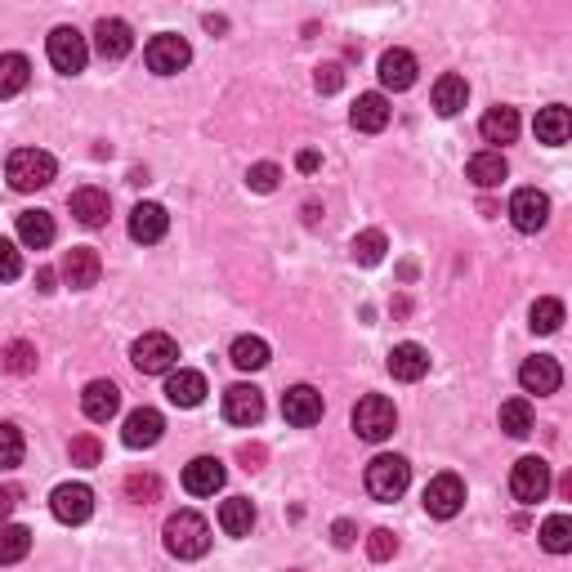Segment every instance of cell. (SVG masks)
<instances>
[{
	"instance_id": "cell-1",
	"label": "cell",
	"mask_w": 572,
	"mask_h": 572,
	"mask_svg": "<svg viewBox=\"0 0 572 572\" xmlns=\"http://www.w3.org/2000/svg\"><path fill=\"white\" fill-rule=\"evenodd\" d=\"M161 537H166V550L175 559H202L206 550H211V523H206L197 510H179L166 519Z\"/></svg>"
},
{
	"instance_id": "cell-2",
	"label": "cell",
	"mask_w": 572,
	"mask_h": 572,
	"mask_svg": "<svg viewBox=\"0 0 572 572\" xmlns=\"http://www.w3.org/2000/svg\"><path fill=\"white\" fill-rule=\"evenodd\" d=\"M54 175H59V161L41 148H18L9 152L5 161V179L14 193H36V188H50Z\"/></svg>"
},
{
	"instance_id": "cell-3",
	"label": "cell",
	"mask_w": 572,
	"mask_h": 572,
	"mask_svg": "<svg viewBox=\"0 0 572 572\" xmlns=\"http://www.w3.org/2000/svg\"><path fill=\"white\" fill-rule=\"evenodd\" d=\"M362 483H367V492L376 501H398L407 492V483H412V465L403 461V456H376V461L367 465V474H362Z\"/></svg>"
},
{
	"instance_id": "cell-4",
	"label": "cell",
	"mask_w": 572,
	"mask_h": 572,
	"mask_svg": "<svg viewBox=\"0 0 572 572\" xmlns=\"http://www.w3.org/2000/svg\"><path fill=\"white\" fill-rule=\"evenodd\" d=\"M130 362H135L143 376H170L175 362H179L175 336H166V331H148V336H139L135 349H130Z\"/></svg>"
},
{
	"instance_id": "cell-5",
	"label": "cell",
	"mask_w": 572,
	"mask_h": 572,
	"mask_svg": "<svg viewBox=\"0 0 572 572\" xmlns=\"http://www.w3.org/2000/svg\"><path fill=\"white\" fill-rule=\"evenodd\" d=\"M394 425H398V407L389 403L385 394L358 398V407H354V429H358V438H367V443H385V438L394 434Z\"/></svg>"
},
{
	"instance_id": "cell-6",
	"label": "cell",
	"mask_w": 572,
	"mask_h": 572,
	"mask_svg": "<svg viewBox=\"0 0 572 572\" xmlns=\"http://www.w3.org/2000/svg\"><path fill=\"white\" fill-rule=\"evenodd\" d=\"M188 59H193V45L184 41V36L175 32H161L148 41V50H143V63H148V72L157 76H175L188 68Z\"/></svg>"
},
{
	"instance_id": "cell-7",
	"label": "cell",
	"mask_w": 572,
	"mask_h": 572,
	"mask_svg": "<svg viewBox=\"0 0 572 572\" xmlns=\"http://www.w3.org/2000/svg\"><path fill=\"white\" fill-rule=\"evenodd\" d=\"M510 492H514V501H523V505L546 501V492H550V465H546V456H523V461H514Z\"/></svg>"
},
{
	"instance_id": "cell-8",
	"label": "cell",
	"mask_w": 572,
	"mask_h": 572,
	"mask_svg": "<svg viewBox=\"0 0 572 572\" xmlns=\"http://www.w3.org/2000/svg\"><path fill=\"white\" fill-rule=\"evenodd\" d=\"M45 50H50L54 72H63V76L85 72V59H90V45H85V36L76 32V27H54L50 41H45Z\"/></svg>"
},
{
	"instance_id": "cell-9",
	"label": "cell",
	"mask_w": 572,
	"mask_h": 572,
	"mask_svg": "<svg viewBox=\"0 0 572 572\" xmlns=\"http://www.w3.org/2000/svg\"><path fill=\"white\" fill-rule=\"evenodd\" d=\"M465 505V483L461 474H434L425 488V514L429 519H456Z\"/></svg>"
},
{
	"instance_id": "cell-10",
	"label": "cell",
	"mask_w": 572,
	"mask_h": 572,
	"mask_svg": "<svg viewBox=\"0 0 572 572\" xmlns=\"http://www.w3.org/2000/svg\"><path fill=\"white\" fill-rule=\"evenodd\" d=\"M510 224L519 228V233H541V228L550 224V197L541 193V188H519V193L510 197Z\"/></svg>"
},
{
	"instance_id": "cell-11",
	"label": "cell",
	"mask_w": 572,
	"mask_h": 572,
	"mask_svg": "<svg viewBox=\"0 0 572 572\" xmlns=\"http://www.w3.org/2000/svg\"><path fill=\"white\" fill-rule=\"evenodd\" d=\"M50 510L59 523L76 528V523H85L94 514V492L85 488V483H59V488L50 492Z\"/></svg>"
},
{
	"instance_id": "cell-12",
	"label": "cell",
	"mask_w": 572,
	"mask_h": 572,
	"mask_svg": "<svg viewBox=\"0 0 572 572\" xmlns=\"http://www.w3.org/2000/svg\"><path fill=\"white\" fill-rule=\"evenodd\" d=\"M161 434H166V416L157 412V407H135V412L126 416V425H121V443L126 447H157Z\"/></svg>"
},
{
	"instance_id": "cell-13",
	"label": "cell",
	"mask_w": 572,
	"mask_h": 572,
	"mask_svg": "<svg viewBox=\"0 0 572 572\" xmlns=\"http://www.w3.org/2000/svg\"><path fill=\"white\" fill-rule=\"evenodd\" d=\"M224 421L228 425H260L264 421V394L255 385H228L224 389Z\"/></svg>"
},
{
	"instance_id": "cell-14",
	"label": "cell",
	"mask_w": 572,
	"mask_h": 572,
	"mask_svg": "<svg viewBox=\"0 0 572 572\" xmlns=\"http://www.w3.org/2000/svg\"><path fill=\"white\" fill-rule=\"evenodd\" d=\"M282 416H286V425H295V429L318 425L322 421V394L313 385H291L282 394Z\"/></svg>"
},
{
	"instance_id": "cell-15",
	"label": "cell",
	"mask_w": 572,
	"mask_h": 572,
	"mask_svg": "<svg viewBox=\"0 0 572 572\" xmlns=\"http://www.w3.org/2000/svg\"><path fill=\"white\" fill-rule=\"evenodd\" d=\"M519 385H523V394H537V398L559 394V385H564V371H559L555 358L537 354V358H528L519 367Z\"/></svg>"
},
{
	"instance_id": "cell-16",
	"label": "cell",
	"mask_w": 572,
	"mask_h": 572,
	"mask_svg": "<svg viewBox=\"0 0 572 572\" xmlns=\"http://www.w3.org/2000/svg\"><path fill=\"white\" fill-rule=\"evenodd\" d=\"M224 479H228V470H224V461H219V456H197V461L184 465L188 497H215V492L224 488Z\"/></svg>"
},
{
	"instance_id": "cell-17",
	"label": "cell",
	"mask_w": 572,
	"mask_h": 572,
	"mask_svg": "<svg viewBox=\"0 0 572 572\" xmlns=\"http://www.w3.org/2000/svg\"><path fill=\"white\" fill-rule=\"evenodd\" d=\"M81 412H85V421L108 425L112 416L121 412V389L112 385V380H90L81 394Z\"/></svg>"
},
{
	"instance_id": "cell-18",
	"label": "cell",
	"mask_w": 572,
	"mask_h": 572,
	"mask_svg": "<svg viewBox=\"0 0 572 572\" xmlns=\"http://www.w3.org/2000/svg\"><path fill=\"white\" fill-rule=\"evenodd\" d=\"M94 50L112 63L126 59V54L135 50V32H130L126 18H99V23H94Z\"/></svg>"
},
{
	"instance_id": "cell-19",
	"label": "cell",
	"mask_w": 572,
	"mask_h": 572,
	"mask_svg": "<svg viewBox=\"0 0 572 572\" xmlns=\"http://www.w3.org/2000/svg\"><path fill=\"white\" fill-rule=\"evenodd\" d=\"M389 376L403 380V385H416V380L429 376V354L425 345H416V340H403V345L389 349Z\"/></svg>"
},
{
	"instance_id": "cell-20",
	"label": "cell",
	"mask_w": 572,
	"mask_h": 572,
	"mask_svg": "<svg viewBox=\"0 0 572 572\" xmlns=\"http://www.w3.org/2000/svg\"><path fill=\"white\" fill-rule=\"evenodd\" d=\"M103 273V260L94 246H72L68 255H63V278H68L72 291H85V286H94Z\"/></svg>"
},
{
	"instance_id": "cell-21",
	"label": "cell",
	"mask_w": 572,
	"mask_h": 572,
	"mask_svg": "<svg viewBox=\"0 0 572 572\" xmlns=\"http://www.w3.org/2000/svg\"><path fill=\"white\" fill-rule=\"evenodd\" d=\"M416 72H421V63H416L412 50H385L380 54V85H385V90H412Z\"/></svg>"
},
{
	"instance_id": "cell-22",
	"label": "cell",
	"mask_w": 572,
	"mask_h": 572,
	"mask_svg": "<svg viewBox=\"0 0 572 572\" xmlns=\"http://www.w3.org/2000/svg\"><path fill=\"white\" fill-rule=\"evenodd\" d=\"M206 376L202 371H188V367H179V371H170L166 376V398L175 407H202L206 403Z\"/></svg>"
},
{
	"instance_id": "cell-23",
	"label": "cell",
	"mask_w": 572,
	"mask_h": 572,
	"mask_svg": "<svg viewBox=\"0 0 572 572\" xmlns=\"http://www.w3.org/2000/svg\"><path fill=\"white\" fill-rule=\"evenodd\" d=\"M166 228H170V215H166V206H157V202H139L135 211H130V237L135 242H161L166 237Z\"/></svg>"
},
{
	"instance_id": "cell-24",
	"label": "cell",
	"mask_w": 572,
	"mask_h": 572,
	"mask_svg": "<svg viewBox=\"0 0 572 572\" xmlns=\"http://www.w3.org/2000/svg\"><path fill=\"white\" fill-rule=\"evenodd\" d=\"M389 99L385 94H358L354 112H349V121H354V130H362V135H380V130L389 126Z\"/></svg>"
},
{
	"instance_id": "cell-25",
	"label": "cell",
	"mask_w": 572,
	"mask_h": 572,
	"mask_svg": "<svg viewBox=\"0 0 572 572\" xmlns=\"http://www.w3.org/2000/svg\"><path fill=\"white\" fill-rule=\"evenodd\" d=\"M68 206H72V215L81 219L85 228L108 224V211H112V202H108V193H103V188H76V193L68 197Z\"/></svg>"
},
{
	"instance_id": "cell-26",
	"label": "cell",
	"mask_w": 572,
	"mask_h": 572,
	"mask_svg": "<svg viewBox=\"0 0 572 572\" xmlns=\"http://www.w3.org/2000/svg\"><path fill=\"white\" fill-rule=\"evenodd\" d=\"M465 99H470V85H465V76L443 72L434 81V112H438V117H456V112L465 108Z\"/></svg>"
},
{
	"instance_id": "cell-27",
	"label": "cell",
	"mask_w": 572,
	"mask_h": 572,
	"mask_svg": "<svg viewBox=\"0 0 572 572\" xmlns=\"http://www.w3.org/2000/svg\"><path fill=\"white\" fill-rule=\"evenodd\" d=\"M505 175H510V166H505V157H501L497 148L474 152V157L465 161V179H474L479 188H497Z\"/></svg>"
},
{
	"instance_id": "cell-28",
	"label": "cell",
	"mask_w": 572,
	"mask_h": 572,
	"mask_svg": "<svg viewBox=\"0 0 572 572\" xmlns=\"http://www.w3.org/2000/svg\"><path fill=\"white\" fill-rule=\"evenodd\" d=\"M18 242L27 251H45L54 242V215L50 211H23L18 215Z\"/></svg>"
},
{
	"instance_id": "cell-29",
	"label": "cell",
	"mask_w": 572,
	"mask_h": 572,
	"mask_svg": "<svg viewBox=\"0 0 572 572\" xmlns=\"http://www.w3.org/2000/svg\"><path fill=\"white\" fill-rule=\"evenodd\" d=\"M479 135L488 143H514V139H519V112L505 108V103L488 108V112H483V121H479Z\"/></svg>"
},
{
	"instance_id": "cell-30",
	"label": "cell",
	"mask_w": 572,
	"mask_h": 572,
	"mask_svg": "<svg viewBox=\"0 0 572 572\" xmlns=\"http://www.w3.org/2000/svg\"><path fill=\"white\" fill-rule=\"evenodd\" d=\"M537 139L541 143H550V148H559V143H568V135H572V117H568V108L564 103H550V108H541L537 112Z\"/></svg>"
},
{
	"instance_id": "cell-31",
	"label": "cell",
	"mask_w": 572,
	"mask_h": 572,
	"mask_svg": "<svg viewBox=\"0 0 572 572\" xmlns=\"http://www.w3.org/2000/svg\"><path fill=\"white\" fill-rule=\"evenodd\" d=\"M228 358H233L237 371H264L273 358V349H269V340H260V336H237L233 349H228Z\"/></svg>"
},
{
	"instance_id": "cell-32",
	"label": "cell",
	"mask_w": 572,
	"mask_h": 572,
	"mask_svg": "<svg viewBox=\"0 0 572 572\" xmlns=\"http://www.w3.org/2000/svg\"><path fill=\"white\" fill-rule=\"evenodd\" d=\"M219 528L228 532V537H251L255 528V505L246 497H228L219 505Z\"/></svg>"
},
{
	"instance_id": "cell-33",
	"label": "cell",
	"mask_w": 572,
	"mask_h": 572,
	"mask_svg": "<svg viewBox=\"0 0 572 572\" xmlns=\"http://www.w3.org/2000/svg\"><path fill=\"white\" fill-rule=\"evenodd\" d=\"M32 81V63L23 54H0V99H14Z\"/></svg>"
},
{
	"instance_id": "cell-34",
	"label": "cell",
	"mask_w": 572,
	"mask_h": 572,
	"mask_svg": "<svg viewBox=\"0 0 572 572\" xmlns=\"http://www.w3.org/2000/svg\"><path fill=\"white\" fill-rule=\"evenodd\" d=\"M528 327L537 331V336H555V331L564 327V300H555V295L537 300V304L528 309Z\"/></svg>"
},
{
	"instance_id": "cell-35",
	"label": "cell",
	"mask_w": 572,
	"mask_h": 572,
	"mask_svg": "<svg viewBox=\"0 0 572 572\" xmlns=\"http://www.w3.org/2000/svg\"><path fill=\"white\" fill-rule=\"evenodd\" d=\"M27 550H32V528L5 523V528H0V564H23Z\"/></svg>"
},
{
	"instance_id": "cell-36",
	"label": "cell",
	"mask_w": 572,
	"mask_h": 572,
	"mask_svg": "<svg viewBox=\"0 0 572 572\" xmlns=\"http://www.w3.org/2000/svg\"><path fill=\"white\" fill-rule=\"evenodd\" d=\"M532 425H537V416H532L528 398H510V403H501V429L510 438H528Z\"/></svg>"
},
{
	"instance_id": "cell-37",
	"label": "cell",
	"mask_w": 572,
	"mask_h": 572,
	"mask_svg": "<svg viewBox=\"0 0 572 572\" xmlns=\"http://www.w3.org/2000/svg\"><path fill=\"white\" fill-rule=\"evenodd\" d=\"M389 251V237L380 233V228H367V233L354 237V246H349V255H354V264H362V269H371V264H380Z\"/></svg>"
},
{
	"instance_id": "cell-38",
	"label": "cell",
	"mask_w": 572,
	"mask_h": 572,
	"mask_svg": "<svg viewBox=\"0 0 572 572\" xmlns=\"http://www.w3.org/2000/svg\"><path fill=\"white\" fill-rule=\"evenodd\" d=\"M0 367H5L9 376H32L36 371V345H27V340H9V345L0 349Z\"/></svg>"
},
{
	"instance_id": "cell-39",
	"label": "cell",
	"mask_w": 572,
	"mask_h": 572,
	"mask_svg": "<svg viewBox=\"0 0 572 572\" xmlns=\"http://www.w3.org/2000/svg\"><path fill=\"white\" fill-rule=\"evenodd\" d=\"M541 546H546L550 555H568L572 550V519L568 514H550V519L541 523Z\"/></svg>"
},
{
	"instance_id": "cell-40",
	"label": "cell",
	"mask_w": 572,
	"mask_h": 572,
	"mask_svg": "<svg viewBox=\"0 0 572 572\" xmlns=\"http://www.w3.org/2000/svg\"><path fill=\"white\" fill-rule=\"evenodd\" d=\"M23 429L18 425H9V421H0V470H14L18 461H23Z\"/></svg>"
},
{
	"instance_id": "cell-41",
	"label": "cell",
	"mask_w": 572,
	"mask_h": 572,
	"mask_svg": "<svg viewBox=\"0 0 572 572\" xmlns=\"http://www.w3.org/2000/svg\"><path fill=\"white\" fill-rule=\"evenodd\" d=\"M282 179V166H273V161H255L251 170H246V188L251 193H273Z\"/></svg>"
},
{
	"instance_id": "cell-42",
	"label": "cell",
	"mask_w": 572,
	"mask_h": 572,
	"mask_svg": "<svg viewBox=\"0 0 572 572\" xmlns=\"http://www.w3.org/2000/svg\"><path fill=\"white\" fill-rule=\"evenodd\" d=\"M126 497L139 501V505H152V501L161 497L157 474H130V479H126Z\"/></svg>"
},
{
	"instance_id": "cell-43",
	"label": "cell",
	"mask_w": 572,
	"mask_h": 572,
	"mask_svg": "<svg viewBox=\"0 0 572 572\" xmlns=\"http://www.w3.org/2000/svg\"><path fill=\"white\" fill-rule=\"evenodd\" d=\"M367 555L376 559V564H385V559H394V555H398V537H394V532H389V528H376V532H371V537H367Z\"/></svg>"
},
{
	"instance_id": "cell-44",
	"label": "cell",
	"mask_w": 572,
	"mask_h": 572,
	"mask_svg": "<svg viewBox=\"0 0 572 572\" xmlns=\"http://www.w3.org/2000/svg\"><path fill=\"white\" fill-rule=\"evenodd\" d=\"M72 465H99L103 461V447H99V438L94 434H81V438H72Z\"/></svg>"
},
{
	"instance_id": "cell-45",
	"label": "cell",
	"mask_w": 572,
	"mask_h": 572,
	"mask_svg": "<svg viewBox=\"0 0 572 572\" xmlns=\"http://www.w3.org/2000/svg\"><path fill=\"white\" fill-rule=\"evenodd\" d=\"M23 273V255H18V242L0 237V282H14Z\"/></svg>"
},
{
	"instance_id": "cell-46",
	"label": "cell",
	"mask_w": 572,
	"mask_h": 572,
	"mask_svg": "<svg viewBox=\"0 0 572 572\" xmlns=\"http://www.w3.org/2000/svg\"><path fill=\"white\" fill-rule=\"evenodd\" d=\"M313 85H318L322 94H336L340 85H345V68H340V63H322V68L313 72Z\"/></svg>"
},
{
	"instance_id": "cell-47",
	"label": "cell",
	"mask_w": 572,
	"mask_h": 572,
	"mask_svg": "<svg viewBox=\"0 0 572 572\" xmlns=\"http://www.w3.org/2000/svg\"><path fill=\"white\" fill-rule=\"evenodd\" d=\"M331 537H336V546H340V550H349V546L358 541V528H354L349 519H336V523H331Z\"/></svg>"
},
{
	"instance_id": "cell-48",
	"label": "cell",
	"mask_w": 572,
	"mask_h": 572,
	"mask_svg": "<svg viewBox=\"0 0 572 572\" xmlns=\"http://www.w3.org/2000/svg\"><path fill=\"white\" fill-rule=\"evenodd\" d=\"M18 505V488H9V483H0V528H5V519L14 514Z\"/></svg>"
},
{
	"instance_id": "cell-49",
	"label": "cell",
	"mask_w": 572,
	"mask_h": 572,
	"mask_svg": "<svg viewBox=\"0 0 572 572\" xmlns=\"http://www.w3.org/2000/svg\"><path fill=\"white\" fill-rule=\"evenodd\" d=\"M295 166H300V170H304V175H313V170H318V166H322V157H318V152H313V148H304V152H300V157H295Z\"/></svg>"
},
{
	"instance_id": "cell-50",
	"label": "cell",
	"mask_w": 572,
	"mask_h": 572,
	"mask_svg": "<svg viewBox=\"0 0 572 572\" xmlns=\"http://www.w3.org/2000/svg\"><path fill=\"white\" fill-rule=\"evenodd\" d=\"M54 278H59V273H54V269H36V291H41V295H50V291H54Z\"/></svg>"
}]
</instances>
